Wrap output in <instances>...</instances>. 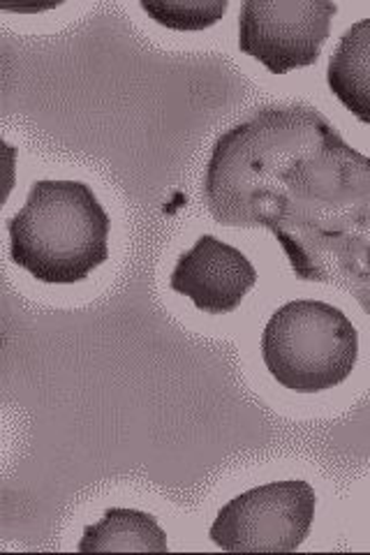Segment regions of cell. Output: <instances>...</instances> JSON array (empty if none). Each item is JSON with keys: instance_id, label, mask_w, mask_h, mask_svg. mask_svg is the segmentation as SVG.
Here are the masks:
<instances>
[{"instance_id": "cell-7", "label": "cell", "mask_w": 370, "mask_h": 555, "mask_svg": "<svg viewBox=\"0 0 370 555\" xmlns=\"http://www.w3.org/2000/svg\"><path fill=\"white\" fill-rule=\"evenodd\" d=\"M331 93L370 126V20L352 24L329 59Z\"/></svg>"}, {"instance_id": "cell-4", "label": "cell", "mask_w": 370, "mask_h": 555, "mask_svg": "<svg viewBox=\"0 0 370 555\" xmlns=\"http://www.w3.org/2000/svg\"><path fill=\"white\" fill-rule=\"evenodd\" d=\"M315 505L308 481H271L229 500L208 534L229 553H292L310 532Z\"/></svg>"}, {"instance_id": "cell-5", "label": "cell", "mask_w": 370, "mask_h": 555, "mask_svg": "<svg viewBox=\"0 0 370 555\" xmlns=\"http://www.w3.org/2000/svg\"><path fill=\"white\" fill-rule=\"evenodd\" d=\"M336 12V3L322 0H248L239 16V49L271 75L315 65Z\"/></svg>"}, {"instance_id": "cell-2", "label": "cell", "mask_w": 370, "mask_h": 555, "mask_svg": "<svg viewBox=\"0 0 370 555\" xmlns=\"http://www.w3.org/2000/svg\"><path fill=\"white\" fill-rule=\"evenodd\" d=\"M112 220L81 181L33 183L8 222L10 255L40 283L73 285L110 259Z\"/></svg>"}, {"instance_id": "cell-1", "label": "cell", "mask_w": 370, "mask_h": 555, "mask_svg": "<svg viewBox=\"0 0 370 555\" xmlns=\"http://www.w3.org/2000/svg\"><path fill=\"white\" fill-rule=\"evenodd\" d=\"M204 202L227 228H264L298 281L327 283L370 315V158L306 104L257 109L214 146Z\"/></svg>"}, {"instance_id": "cell-9", "label": "cell", "mask_w": 370, "mask_h": 555, "mask_svg": "<svg viewBox=\"0 0 370 555\" xmlns=\"http://www.w3.org/2000/svg\"><path fill=\"white\" fill-rule=\"evenodd\" d=\"M229 3L227 0H167V3H151L142 0V10L153 20L171 30H204L218 24Z\"/></svg>"}, {"instance_id": "cell-3", "label": "cell", "mask_w": 370, "mask_h": 555, "mask_svg": "<svg viewBox=\"0 0 370 555\" xmlns=\"http://www.w3.org/2000/svg\"><path fill=\"white\" fill-rule=\"evenodd\" d=\"M269 373L296 393L339 387L355 371L359 334L343 310L324 301H292L278 308L261 336Z\"/></svg>"}, {"instance_id": "cell-6", "label": "cell", "mask_w": 370, "mask_h": 555, "mask_svg": "<svg viewBox=\"0 0 370 555\" xmlns=\"http://www.w3.org/2000/svg\"><path fill=\"white\" fill-rule=\"evenodd\" d=\"M169 283L208 315H225L255 287L257 271L241 250L204 234L195 248L181 255Z\"/></svg>"}, {"instance_id": "cell-8", "label": "cell", "mask_w": 370, "mask_h": 555, "mask_svg": "<svg viewBox=\"0 0 370 555\" xmlns=\"http://www.w3.org/2000/svg\"><path fill=\"white\" fill-rule=\"evenodd\" d=\"M167 534L155 516L139 509L112 507L100 524L86 526L79 553H165Z\"/></svg>"}]
</instances>
